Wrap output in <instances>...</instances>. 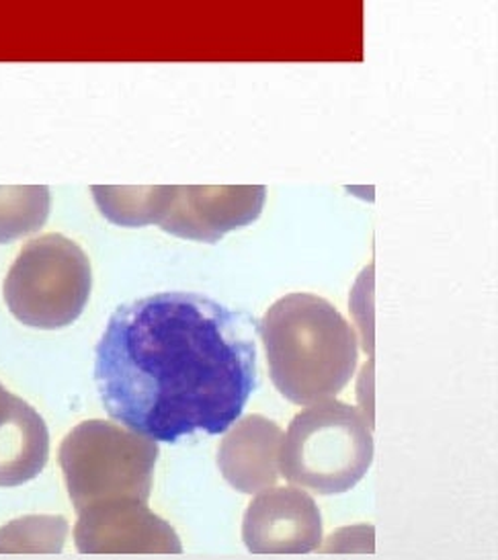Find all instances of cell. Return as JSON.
<instances>
[{"instance_id": "obj_1", "label": "cell", "mask_w": 498, "mask_h": 560, "mask_svg": "<svg viewBox=\"0 0 498 560\" xmlns=\"http://www.w3.org/2000/svg\"><path fill=\"white\" fill-rule=\"evenodd\" d=\"M249 313L193 292L121 304L95 353V382L111 419L152 442L222 435L259 386Z\"/></svg>"}, {"instance_id": "obj_2", "label": "cell", "mask_w": 498, "mask_h": 560, "mask_svg": "<svg viewBox=\"0 0 498 560\" xmlns=\"http://www.w3.org/2000/svg\"><path fill=\"white\" fill-rule=\"evenodd\" d=\"M259 332L273 386L299 407L331 400L357 370V335L324 298L283 296L266 311Z\"/></svg>"}, {"instance_id": "obj_3", "label": "cell", "mask_w": 498, "mask_h": 560, "mask_svg": "<svg viewBox=\"0 0 498 560\" xmlns=\"http://www.w3.org/2000/svg\"><path fill=\"white\" fill-rule=\"evenodd\" d=\"M371 462L374 435L366 412L334 398L306 407L283 433L280 475L310 493H347Z\"/></svg>"}, {"instance_id": "obj_4", "label": "cell", "mask_w": 498, "mask_h": 560, "mask_svg": "<svg viewBox=\"0 0 498 560\" xmlns=\"http://www.w3.org/2000/svg\"><path fill=\"white\" fill-rule=\"evenodd\" d=\"M156 460V442L105 419L83 421L58 450L76 513L107 501L149 503Z\"/></svg>"}, {"instance_id": "obj_5", "label": "cell", "mask_w": 498, "mask_h": 560, "mask_svg": "<svg viewBox=\"0 0 498 560\" xmlns=\"http://www.w3.org/2000/svg\"><path fill=\"white\" fill-rule=\"evenodd\" d=\"M91 290L93 269L83 248L62 234H46L21 248L2 296L19 323L56 330L83 314Z\"/></svg>"}, {"instance_id": "obj_6", "label": "cell", "mask_w": 498, "mask_h": 560, "mask_svg": "<svg viewBox=\"0 0 498 560\" xmlns=\"http://www.w3.org/2000/svg\"><path fill=\"white\" fill-rule=\"evenodd\" d=\"M74 544L83 555H181L175 527L142 501H107L76 513Z\"/></svg>"}, {"instance_id": "obj_7", "label": "cell", "mask_w": 498, "mask_h": 560, "mask_svg": "<svg viewBox=\"0 0 498 560\" xmlns=\"http://www.w3.org/2000/svg\"><path fill=\"white\" fill-rule=\"evenodd\" d=\"M265 185H173L163 231L201 243H217L224 234L252 224L265 206Z\"/></svg>"}, {"instance_id": "obj_8", "label": "cell", "mask_w": 498, "mask_h": 560, "mask_svg": "<svg viewBox=\"0 0 498 560\" xmlns=\"http://www.w3.org/2000/svg\"><path fill=\"white\" fill-rule=\"evenodd\" d=\"M322 513L298 487L254 494L242 520V542L252 555H308L322 544Z\"/></svg>"}, {"instance_id": "obj_9", "label": "cell", "mask_w": 498, "mask_h": 560, "mask_svg": "<svg viewBox=\"0 0 498 560\" xmlns=\"http://www.w3.org/2000/svg\"><path fill=\"white\" fill-rule=\"evenodd\" d=\"M282 442L283 431L275 421L249 415L226 431L217 450V468L238 493L277 487Z\"/></svg>"}, {"instance_id": "obj_10", "label": "cell", "mask_w": 498, "mask_h": 560, "mask_svg": "<svg viewBox=\"0 0 498 560\" xmlns=\"http://www.w3.org/2000/svg\"><path fill=\"white\" fill-rule=\"evenodd\" d=\"M50 458V431L42 415L0 384V487L39 477Z\"/></svg>"}, {"instance_id": "obj_11", "label": "cell", "mask_w": 498, "mask_h": 560, "mask_svg": "<svg viewBox=\"0 0 498 560\" xmlns=\"http://www.w3.org/2000/svg\"><path fill=\"white\" fill-rule=\"evenodd\" d=\"M95 203L109 222L119 226L161 224L165 218L173 185L150 187H91Z\"/></svg>"}, {"instance_id": "obj_12", "label": "cell", "mask_w": 498, "mask_h": 560, "mask_svg": "<svg viewBox=\"0 0 498 560\" xmlns=\"http://www.w3.org/2000/svg\"><path fill=\"white\" fill-rule=\"evenodd\" d=\"M50 187L2 185L0 187V243H11L39 231L50 215Z\"/></svg>"}, {"instance_id": "obj_13", "label": "cell", "mask_w": 498, "mask_h": 560, "mask_svg": "<svg viewBox=\"0 0 498 560\" xmlns=\"http://www.w3.org/2000/svg\"><path fill=\"white\" fill-rule=\"evenodd\" d=\"M62 515H25L0 527V555H58L68 538Z\"/></svg>"}, {"instance_id": "obj_14", "label": "cell", "mask_w": 498, "mask_h": 560, "mask_svg": "<svg viewBox=\"0 0 498 560\" xmlns=\"http://www.w3.org/2000/svg\"><path fill=\"white\" fill-rule=\"evenodd\" d=\"M320 552H374L376 534L374 527L347 526L332 532L331 536L320 544Z\"/></svg>"}]
</instances>
